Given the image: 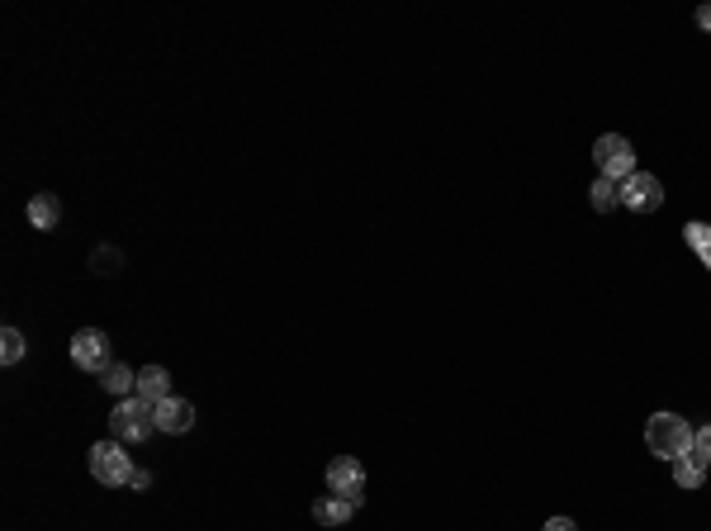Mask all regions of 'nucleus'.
I'll list each match as a JSON object with an SVG mask.
<instances>
[{
  "label": "nucleus",
  "instance_id": "aec40b11",
  "mask_svg": "<svg viewBox=\"0 0 711 531\" xmlns=\"http://www.w3.org/2000/svg\"><path fill=\"white\" fill-rule=\"evenodd\" d=\"M128 484H133V489H138V494H143L147 484H152V475H147V470H133V479H128Z\"/></svg>",
  "mask_w": 711,
  "mask_h": 531
},
{
  "label": "nucleus",
  "instance_id": "6e6552de",
  "mask_svg": "<svg viewBox=\"0 0 711 531\" xmlns=\"http://www.w3.org/2000/svg\"><path fill=\"white\" fill-rule=\"evenodd\" d=\"M195 427V403L190 399H162L157 403V432H171V437H181V432H190Z\"/></svg>",
  "mask_w": 711,
  "mask_h": 531
},
{
  "label": "nucleus",
  "instance_id": "7ed1b4c3",
  "mask_svg": "<svg viewBox=\"0 0 711 531\" xmlns=\"http://www.w3.org/2000/svg\"><path fill=\"white\" fill-rule=\"evenodd\" d=\"M593 162H598V176H607V181H617V185L636 176V152H631V143L621 133H602L598 143H593Z\"/></svg>",
  "mask_w": 711,
  "mask_h": 531
},
{
  "label": "nucleus",
  "instance_id": "423d86ee",
  "mask_svg": "<svg viewBox=\"0 0 711 531\" xmlns=\"http://www.w3.org/2000/svg\"><path fill=\"white\" fill-rule=\"evenodd\" d=\"M621 204L636 209V214H655L659 204H664V185L650 171H636L631 181H621Z\"/></svg>",
  "mask_w": 711,
  "mask_h": 531
},
{
  "label": "nucleus",
  "instance_id": "f257e3e1",
  "mask_svg": "<svg viewBox=\"0 0 711 531\" xmlns=\"http://www.w3.org/2000/svg\"><path fill=\"white\" fill-rule=\"evenodd\" d=\"M645 446L659 460H678L693 451V427L678 418V413H655V418L645 422Z\"/></svg>",
  "mask_w": 711,
  "mask_h": 531
},
{
  "label": "nucleus",
  "instance_id": "f03ea898",
  "mask_svg": "<svg viewBox=\"0 0 711 531\" xmlns=\"http://www.w3.org/2000/svg\"><path fill=\"white\" fill-rule=\"evenodd\" d=\"M110 432H114V441H147L157 432V403L138 399V394L119 399L110 413Z\"/></svg>",
  "mask_w": 711,
  "mask_h": 531
},
{
  "label": "nucleus",
  "instance_id": "6ab92c4d",
  "mask_svg": "<svg viewBox=\"0 0 711 531\" xmlns=\"http://www.w3.org/2000/svg\"><path fill=\"white\" fill-rule=\"evenodd\" d=\"M541 531H579V527H574L569 517H550V522H546V527H541Z\"/></svg>",
  "mask_w": 711,
  "mask_h": 531
},
{
  "label": "nucleus",
  "instance_id": "412c9836",
  "mask_svg": "<svg viewBox=\"0 0 711 531\" xmlns=\"http://www.w3.org/2000/svg\"><path fill=\"white\" fill-rule=\"evenodd\" d=\"M697 24H702V29H711V5H702V10H697Z\"/></svg>",
  "mask_w": 711,
  "mask_h": 531
},
{
  "label": "nucleus",
  "instance_id": "4468645a",
  "mask_svg": "<svg viewBox=\"0 0 711 531\" xmlns=\"http://www.w3.org/2000/svg\"><path fill=\"white\" fill-rule=\"evenodd\" d=\"M588 200H593V209H598V214H607V209H617V204H621V185L607 181V176H598V181L588 185Z\"/></svg>",
  "mask_w": 711,
  "mask_h": 531
},
{
  "label": "nucleus",
  "instance_id": "dca6fc26",
  "mask_svg": "<svg viewBox=\"0 0 711 531\" xmlns=\"http://www.w3.org/2000/svg\"><path fill=\"white\" fill-rule=\"evenodd\" d=\"M688 247L711 266V223H688Z\"/></svg>",
  "mask_w": 711,
  "mask_h": 531
},
{
  "label": "nucleus",
  "instance_id": "f3484780",
  "mask_svg": "<svg viewBox=\"0 0 711 531\" xmlns=\"http://www.w3.org/2000/svg\"><path fill=\"white\" fill-rule=\"evenodd\" d=\"M91 271H95V275H110V271H119V252H114V247H100V252L91 257Z\"/></svg>",
  "mask_w": 711,
  "mask_h": 531
},
{
  "label": "nucleus",
  "instance_id": "f8f14e48",
  "mask_svg": "<svg viewBox=\"0 0 711 531\" xmlns=\"http://www.w3.org/2000/svg\"><path fill=\"white\" fill-rule=\"evenodd\" d=\"M100 385L110 389L114 399H133V389H138V370H128L124 361H114L110 370H105V380Z\"/></svg>",
  "mask_w": 711,
  "mask_h": 531
},
{
  "label": "nucleus",
  "instance_id": "39448f33",
  "mask_svg": "<svg viewBox=\"0 0 711 531\" xmlns=\"http://www.w3.org/2000/svg\"><path fill=\"white\" fill-rule=\"evenodd\" d=\"M72 361L81 370H91V375H105V370L114 366L110 361V337H105L100 328H81L72 337Z\"/></svg>",
  "mask_w": 711,
  "mask_h": 531
},
{
  "label": "nucleus",
  "instance_id": "9d476101",
  "mask_svg": "<svg viewBox=\"0 0 711 531\" xmlns=\"http://www.w3.org/2000/svg\"><path fill=\"white\" fill-rule=\"evenodd\" d=\"M133 394L147 399V403L171 399V375H166V366H143L138 370V389H133Z\"/></svg>",
  "mask_w": 711,
  "mask_h": 531
},
{
  "label": "nucleus",
  "instance_id": "a211bd4d",
  "mask_svg": "<svg viewBox=\"0 0 711 531\" xmlns=\"http://www.w3.org/2000/svg\"><path fill=\"white\" fill-rule=\"evenodd\" d=\"M693 451H697V456H702V460H707V465H711V422H707V427H697V432H693Z\"/></svg>",
  "mask_w": 711,
  "mask_h": 531
},
{
  "label": "nucleus",
  "instance_id": "0eeeda50",
  "mask_svg": "<svg viewBox=\"0 0 711 531\" xmlns=\"http://www.w3.org/2000/svg\"><path fill=\"white\" fill-rule=\"evenodd\" d=\"M328 489L342 498H361L365 494V470L356 456H337L328 465Z\"/></svg>",
  "mask_w": 711,
  "mask_h": 531
},
{
  "label": "nucleus",
  "instance_id": "2eb2a0df",
  "mask_svg": "<svg viewBox=\"0 0 711 531\" xmlns=\"http://www.w3.org/2000/svg\"><path fill=\"white\" fill-rule=\"evenodd\" d=\"M0 361H5V366H19V361H24V332L19 328L0 332Z\"/></svg>",
  "mask_w": 711,
  "mask_h": 531
},
{
  "label": "nucleus",
  "instance_id": "20e7f679",
  "mask_svg": "<svg viewBox=\"0 0 711 531\" xmlns=\"http://www.w3.org/2000/svg\"><path fill=\"white\" fill-rule=\"evenodd\" d=\"M91 475L100 484H128L133 479V460L119 441H95L91 446Z\"/></svg>",
  "mask_w": 711,
  "mask_h": 531
},
{
  "label": "nucleus",
  "instance_id": "1a4fd4ad",
  "mask_svg": "<svg viewBox=\"0 0 711 531\" xmlns=\"http://www.w3.org/2000/svg\"><path fill=\"white\" fill-rule=\"evenodd\" d=\"M356 508H361V498L328 494V498H318V503H313V522H323V527H342V522L356 517Z\"/></svg>",
  "mask_w": 711,
  "mask_h": 531
},
{
  "label": "nucleus",
  "instance_id": "9b49d317",
  "mask_svg": "<svg viewBox=\"0 0 711 531\" xmlns=\"http://www.w3.org/2000/svg\"><path fill=\"white\" fill-rule=\"evenodd\" d=\"M24 214H29V228H38V233H53L57 223H62V204H57V195H34Z\"/></svg>",
  "mask_w": 711,
  "mask_h": 531
},
{
  "label": "nucleus",
  "instance_id": "ddd939ff",
  "mask_svg": "<svg viewBox=\"0 0 711 531\" xmlns=\"http://www.w3.org/2000/svg\"><path fill=\"white\" fill-rule=\"evenodd\" d=\"M669 465H674V479L683 484V489H697V484H702V475H707V460L697 456V451H688V456L669 460Z\"/></svg>",
  "mask_w": 711,
  "mask_h": 531
}]
</instances>
